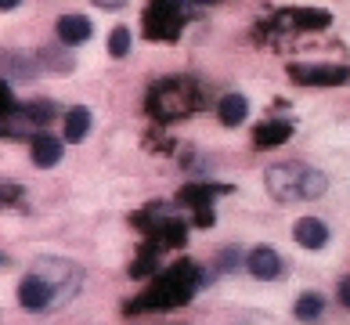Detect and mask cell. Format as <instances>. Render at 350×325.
Listing matches in <instances>:
<instances>
[{"mask_svg": "<svg viewBox=\"0 0 350 325\" xmlns=\"http://www.w3.org/2000/svg\"><path fill=\"white\" fill-rule=\"evenodd\" d=\"M293 239H296V246H304V250H321V246L329 242V228H325V220H318V217H304V220H296Z\"/></svg>", "mask_w": 350, "mask_h": 325, "instance_id": "ba28073f", "label": "cell"}, {"mask_svg": "<svg viewBox=\"0 0 350 325\" xmlns=\"http://www.w3.org/2000/svg\"><path fill=\"white\" fill-rule=\"evenodd\" d=\"M289 76L304 87H343V83H350L347 65H289Z\"/></svg>", "mask_w": 350, "mask_h": 325, "instance_id": "3957f363", "label": "cell"}, {"mask_svg": "<svg viewBox=\"0 0 350 325\" xmlns=\"http://www.w3.org/2000/svg\"><path fill=\"white\" fill-rule=\"evenodd\" d=\"M18 304L25 311H47V307L62 304V293L51 282H44L40 275H33V271H29V275L18 282Z\"/></svg>", "mask_w": 350, "mask_h": 325, "instance_id": "277c9868", "label": "cell"}, {"mask_svg": "<svg viewBox=\"0 0 350 325\" xmlns=\"http://www.w3.org/2000/svg\"><path fill=\"white\" fill-rule=\"evenodd\" d=\"M289 134H293V127L285 120H264V123H256L253 141H256V148H271V145H282Z\"/></svg>", "mask_w": 350, "mask_h": 325, "instance_id": "7c38bea8", "label": "cell"}, {"mask_svg": "<svg viewBox=\"0 0 350 325\" xmlns=\"http://www.w3.org/2000/svg\"><path fill=\"white\" fill-rule=\"evenodd\" d=\"M94 4H98V8H109V11H116V8H123L126 0H94Z\"/></svg>", "mask_w": 350, "mask_h": 325, "instance_id": "ffe728a7", "label": "cell"}, {"mask_svg": "<svg viewBox=\"0 0 350 325\" xmlns=\"http://www.w3.org/2000/svg\"><path fill=\"white\" fill-rule=\"evenodd\" d=\"M33 80V76H40V65L33 62V55H25V51H4V80Z\"/></svg>", "mask_w": 350, "mask_h": 325, "instance_id": "30bf717a", "label": "cell"}, {"mask_svg": "<svg viewBox=\"0 0 350 325\" xmlns=\"http://www.w3.org/2000/svg\"><path fill=\"white\" fill-rule=\"evenodd\" d=\"M307 174H310V166H307V163H275V166H267L264 185H267V192L275 195V199H282V203H296V199H304Z\"/></svg>", "mask_w": 350, "mask_h": 325, "instance_id": "6da1fadb", "label": "cell"}, {"mask_svg": "<svg viewBox=\"0 0 350 325\" xmlns=\"http://www.w3.org/2000/svg\"><path fill=\"white\" fill-rule=\"evenodd\" d=\"M321 311H325V296L321 293H304L300 300H296V318L300 322H314Z\"/></svg>", "mask_w": 350, "mask_h": 325, "instance_id": "2e32d148", "label": "cell"}, {"mask_svg": "<svg viewBox=\"0 0 350 325\" xmlns=\"http://www.w3.org/2000/svg\"><path fill=\"white\" fill-rule=\"evenodd\" d=\"M126 51H131V29H126V25H116L112 36H109V55L126 58Z\"/></svg>", "mask_w": 350, "mask_h": 325, "instance_id": "e0dca14e", "label": "cell"}, {"mask_svg": "<svg viewBox=\"0 0 350 325\" xmlns=\"http://www.w3.org/2000/svg\"><path fill=\"white\" fill-rule=\"evenodd\" d=\"M282 22H300V29H325L329 11H282Z\"/></svg>", "mask_w": 350, "mask_h": 325, "instance_id": "9a60e30c", "label": "cell"}, {"mask_svg": "<svg viewBox=\"0 0 350 325\" xmlns=\"http://www.w3.org/2000/svg\"><path fill=\"white\" fill-rule=\"evenodd\" d=\"M239 264H245L242 253L235 250V246H228V250H224V260H220V268H224V271H235Z\"/></svg>", "mask_w": 350, "mask_h": 325, "instance_id": "ac0fdd59", "label": "cell"}, {"mask_svg": "<svg viewBox=\"0 0 350 325\" xmlns=\"http://www.w3.org/2000/svg\"><path fill=\"white\" fill-rule=\"evenodd\" d=\"M0 8H4V11H11V8H18V0H0Z\"/></svg>", "mask_w": 350, "mask_h": 325, "instance_id": "44dd1931", "label": "cell"}, {"mask_svg": "<svg viewBox=\"0 0 350 325\" xmlns=\"http://www.w3.org/2000/svg\"><path fill=\"white\" fill-rule=\"evenodd\" d=\"M245 268H250L253 278L271 282V278L282 275V257H278V250H271V246H256V250L245 253Z\"/></svg>", "mask_w": 350, "mask_h": 325, "instance_id": "52a82bcc", "label": "cell"}, {"mask_svg": "<svg viewBox=\"0 0 350 325\" xmlns=\"http://www.w3.org/2000/svg\"><path fill=\"white\" fill-rule=\"evenodd\" d=\"M245 112H250V101H245L242 94H224L220 105H217V116H220L224 127H239L245 120Z\"/></svg>", "mask_w": 350, "mask_h": 325, "instance_id": "4fadbf2b", "label": "cell"}, {"mask_svg": "<svg viewBox=\"0 0 350 325\" xmlns=\"http://www.w3.org/2000/svg\"><path fill=\"white\" fill-rule=\"evenodd\" d=\"M90 134V109L87 105H76L66 116V141H83Z\"/></svg>", "mask_w": 350, "mask_h": 325, "instance_id": "5bb4252c", "label": "cell"}, {"mask_svg": "<svg viewBox=\"0 0 350 325\" xmlns=\"http://www.w3.org/2000/svg\"><path fill=\"white\" fill-rule=\"evenodd\" d=\"M191 4H217V0H191Z\"/></svg>", "mask_w": 350, "mask_h": 325, "instance_id": "7402d4cb", "label": "cell"}, {"mask_svg": "<svg viewBox=\"0 0 350 325\" xmlns=\"http://www.w3.org/2000/svg\"><path fill=\"white\" fill-rule=\"evenodd\" d=\"M33 275H40L44 282L55 285V289L62 293V304L80 289V285H76V282H80V268H72L66 257H40L33 264Z\"/></svg>", "mask_w": 350, "mask_h": 325, "instance_id": "7a4b0ae2", "label": "cell"}, {"mask_svg": "<svg viewBox=\"0 0 350 325\" xmlns=\"http://www.w3.org/2000/svg\"><path fill=\"white\" fill-rule=\"evenodd\" d=\"M340 304H343V307H350V278H347V282H340Z\"/></svg>", "mask_w": 350, "mask_h": 325, "instance_id": "d6986e66", "label": "cell"}, {"mask_svg": "<svg viewBox=\"0 0 350 325\" xmlns=\"http://www.w3.org/2000/svg\"><path fill=\"white\" fill-rule=\"evenodd\" d=\"M62 152H66V148H62V141L51 138V134H36L33 145H29L33 163L44 166V170H47V166H55V163H62Z\"/></svg>", "mask_w": 350, "mask_h": 325, "instance_id": "8fae6325", "label": "cell"}, {"mask_svg": "<svg viewBox=\"0 0 350 325\" xmlns=\"http://www.w3.org/2000/svg\"><path fill=\"white\" fill-rule=\"evenodd\" d=\"M155 98L163 101V105H155V116H188L191 105H196V98H191V87L177 83V80L163 83V87L152 94V101H155Z\"/></svg>", "mask_w": 350, "mask_h": 325, "instance_id": "5b68a950", "label": "cell"}, {"mask_svg": "<svg viewBox=\"0 0 350 325\" xmlns=\"http://www.w3.org/2000/svg\"><path fill=\"white\" fill-rule=\"evenodd\" d=\"M145 25H148V36L152 40H159V25H170V33L177 36L180 29V11H177V0H152V8L145 11Z\"/></svg>", "mask_w": 350, "mask_h": 325, "instance_id": "8992f818", "label": "cell"}, {"mask_svg": "<svg viewBox=\"0 0 350 325\" xmlns=\"http://www.w3.org/2000/svg\"><path fill=\"white\" fill-rule=\"evenodd\" d=\"M55 33H58V40L66 44V47H76V44H87L90 40V18L87 15H62L58 25H55Z\"/></svg>", "mask_w": 350, "mask_h": 325, "instance_id": "9c48e42d", "label": "cell"}]
</instances>
